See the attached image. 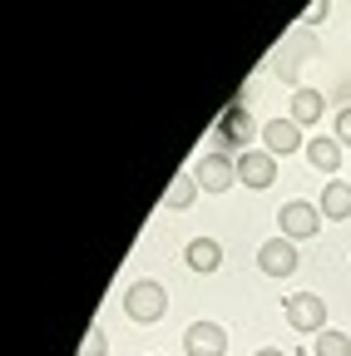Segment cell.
Masks as SVG:
<instances>
[{"label": "cell", "instance_id": "5bb4252c", "mask_svg": "<svg viewBox=\"0 0 351 356\" xmlns=\"http://www.w3.org/2000/svg\"><path fill=\"white\" fill-rule=\"evenodd\" d=\"M312 356H351V332H336V327H327V332L312 341Z\"/></svg>", "mask_w": 351, "mask_h": 356}, {"label": "cell", "instance_id": "8fae6325", "mask_svg": "<svg viewBox=\"0 0 351 356\" xmlns=\"http://www.w3.org/2000/svg\"><path fill=\"white\" fill-rule=\"evenodd\" d=\"M307 163H312L317 173H336V168H341V144H336V134H332V139H327V134H322V139H307Z\"/></svg>", "mask_w": 351, "mask_h": 356}, {"label": "cell", "instance_id": "7a4b0ae2", "mask_svg": "<svg viewBox=\"0 0 351 356\" xmlns=\"http://www.w3.org/2000/svg\"><path fill=\"white\" fill-rule=\"evenodd\" d=\"M282 312H287V327L302 332V337H322L327 332V302L317 292H292Z\"/></svg>", "mask_w": 351, "mask_h": 356}, {"label": "cell", "instance_id": "6da1fadb", "mask_svg": "<svg viewBox=\"0 0 351 356\" xmlns=\"http://www.w3.org/2000/svg\"><path fill=\"white\" fill-rule=\"evenodd\" d=\"M124 312H129V317H134L139 327L163 322V312H168V292H163V282H154V277L129 282V287H124Z\"/></svg>", "mask_w": 351, "mask_h": 356}, {"label": "cell", "instance_id": "ba28073f", "mask_svg": "<svg viewBox=\"0 0 351 356\" xmlns=\"http://www.w3.org/2000/svg\"><path fill=\"white\" fill-rule=\"evenodd\" d=\"M262 149H268L272 159L282 154H297V149H307V139H302V129L292 124V119H268V124H262Z\"/></svg>", "mask_w": 351, "mask_h": 356}, {"label": "cell", "instance_id": "ac0fdd59", "mask_svg": "<svg viewBox=\"0 0 351 356\" xmlns=\"http://www.w3.org/2000/svg\"><path fill=\"white\" fill-rule=\"evenodd\" d=\"M327 10H332V6H312V10H307V25H322V20H327Z\"/></svg>", "mask_w": 351, "mask_h": 356}, {"label": "cell", "instance_id": "52a82bcc", "mask_svg": "<svg viewBox=\"0 0 351 356\" xmlns=\"http://www.w3.org/2000/svg\"><path fill=\"white\" fill-rule=\"evenodd\" d=\"M257 267L268 277H292L297 273V248H292V238H268L257 248Z\"/></svg>", "mask_w": 351, "mask_h": 356}, {"label": "cell", "instance_id": "9c48e42d", "mask_svg": "<svg viewBox=\"0 0 351 356\" xmlns=\"http://www.w3.org/2000/svg\"><path fill=\"white\" fill-rule=\"evenodd\" d=\"M183 346H188V356H223L228 351V332L218 322H193L183 332Z\"/></svg>", "mask_w": 351, "mask_h": 356}, {"label": "cell", "instance_id": "5b68a950", "mask_svg": "<svg viewBox=\"0 0 351 356\" xmlns=\"http://www.w3.org/2000/svg\"><path fill=\"white\" fill-rule=\"evenodd\" d=\"M282 238H292V243H302V238H317L322 233V208L317 203H307V198H292V203H282Z\"/></svg>", "mask_w": 351, "mask_h": 356}, {"label": "cell", "instance_id": "30bf717a", "mask_svg": "<svg viewBox=\"0 0 351 356\" xmlns=\"http://www.w3.org/2000/svg\"><path fill=\"white\" fill-rule=\"evenodd\" d=\"M322 109H327V99L317 95V89H292V109H287V119H292L297 129H307V124H322Z\"/></svg>", "mask_w": 351, "mask_h": 356}, {"label": "cell", "instance_id": "e0dca14e", "mask_svg": "<svg viewBox=\"0 0 351 356\" xmlns=\"http://www.w3.org/2000/svg\"><path fill=\"white\" fill-rule=\"evenodd\" d=\"M336 144H341V149H351V109H341V114H336Z\"/></svg>", "mask_w": 351, "mask_h": 356}, {"label": "cell", "instance_id": "d6986e66", "mask_svg": "<svg viewBox=\"0 0 351 356\" xmlns=\"http://www.w3.org/2000/svg\"><path fill=\"white\" fill-rule=\"evenodd\" d=\"M257 356H282V351H277V346H262V351H257Z\"/></svg>", "mask_w": 351, "mask_h": 356}, {"label": "cell", "instance_id": "4fadbf2b", "mask_svg": "<svg viewBox=\"0 0 351 356\" xmlns=\"http://www.w3.org/2000/svg\"><path fill=\"white\" fill-rule=\"evenodd\" d=\"M322 218H351V184L346 178H332L322 188Z\"/></svg>", "mask_w": 351, "mask_h": 356}, {"label": "cell", "instance_id": "9a60e30c", "mask_svg": "<svg viewBox=\"0 0 351 356\" xmlns=\"http://www.w3.org/2000/svg\"><path fill=\"white\" fill-rule=\"evenodd\" d=\"M193 193H198V178H193V173H179V178L168 184V193H163V208H188Z\"/></svg>", "mask_w": 351, "mask_h": 356}, {"label": "cell", "instance_id": "3957f363", "mask_svg": "<svg viewBox=\"0 0 351 356\" xmlns=\"http://www.w3.org/2000/svg\"><path fill=\"white\" fill-rule=\"evenodd\" d=\"M257 134V124H252V114H247V104H228L223 114H218V124H213V139H218V154H233V149H243L247 139Z\"/></svg>", "mask_w": 351, "mask_h": 356}, {"label": "cell", "instance_id": "2e32d148", "mask_svg": "<svg viewBox=\"0 0 351 356\" xmlns=\"http://www.w3.org/2000/svg\"><path fill=\"white\" fill-rule=\"evenodd\" d=\"M104 351H109V337H104V327L95 322V327H90V337L79 341V356H104Z\"/></svg>", "mask_w": 351, "mask_h": 356}, {"label": "cell", "instance_id": "8992f818", "mask_svg": "<svg viewBox=\"0 0 351 356\" xmlns=\"http://www.w3.org/2000/svg\"><path fill=\"white\" fill-rule=\"evenodd\" d=\"M238 178L247 188H272V178H277V159L268 149H243L238 154Z\"/></svg>", "mask_w": 351, "mask_h": 356}, {"label": "cell", "instance_id": "7c38bea8", "mask_svg": "<svg viewBox=\"0 0 351 356\" xmlns=\"http://www.w3.org/2000/svg\"><path fill=\"white\" fill-rule=\"evenodd\" d=\"M183 257H188L193 273H218V267H223V248H218L213 238H193Z\"/></svg>", "mask_w": 351, "mask_h": 356}, {"label": "cell", "instance_id": "277c9868", "mask_svg": "<svg viewBox=\"0 0 351 356\" xmlns=\"http://www.w3.org/2000/svg\"><path fill=\"white\" fill-rule=\"evenodd\" d=\"M193 178H198L203 193H228V188L238 184V159L213 149V154H203V159L193 163Z\"/></svg>", "mask_w": 351, "mask_h": 356}]
</instances>
